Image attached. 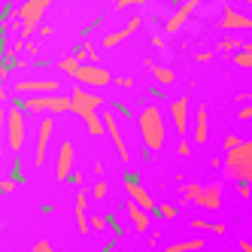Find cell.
Listing matches in <instances>:
<instances>
[{
  "instance_id": "f1b7e54d",
  "label": "cell",
  "mask_w": 252,
  "mask_h": 252,
  "mask_svg": "<svg viewBox=\"0 0 252 252\" xmlns=\"http://www.w3.org/2000/svg\"><path fill=\"white\" fill-rule=\"evenodd\" d=\"M15 186H19V183H15L12 176H9V179H0V194H9V191H15Z\"/></svg>"
},
{
  "instance_id": "e0dca14e",
  "label": "cell",
  "mask_w": 252,
  "mask_h": 252,
  "mask_svg": "<svg viewBox=\"0 0 252 252\" xmlns=\"http://www.w3.org/2000/svg\"><path fill=\"white\" fill-rule=\"evenodd\" d=\"M194 9H197V3H194V0H189V3H183V6H179V9H176V12L170 15V19L164 22V31H167V33H176L179 28H183V25H186V22L191 19V12H194Z\"/></svg>"
},
{
  "instance_id": "836d02e7",
  "label": "cell",
  "mask_w": 252,
  "mask_h": 252,
  "mask_svg": "<svg viewBox=\"0 0 252 252\" xmlns=\"http://www.w3.org/2000/svg\"><path fill=\"white\" fill-rule=\"evenodd\" d=\"M237 119H243V122H249V119H252V103L240 106V113H237Z\"/></svg>"
},
{
  "instance_id": "d6986e66",
  "label": "cell",
  "mask_w": 252,
  "mask_h": 252,
  "mask_svg": "<svg viewBox=\"0 0 252 252\" xmlns=\"http://www.w3.org/2000/svg\"><path fill=\"white\" fill-rule=\"evenodd\" d=\"M128 219H131V225H134L137 231H149V213L143 210V207L128 204Z\"/></svg>"
},
{
  "instance_id": "603a6c76",
  "label": "cell",
  "mask_w": 252,
  "mask_h": 252,
  "mask_svg": "<svg viewBox=\"0 0 252 252\" xmlns=\"http://www.w3.org/2000/svg\"><path fill=\"white\" fill-rule=\"evenodd\" d=\"M191 228H197V231H213V234H225V225L222 222H207V219H191Z\"/></svg>"
},
{
  "instance_id": "f35d334b",
  "label": "cell",
  "mask_w": 252,
  "mask_h": 252,
  "mask_svg": "<svg viewBox=\"0 0 252 252\" xmlns=\"http://www.w3.org/2000/svg\"><path fill=\"white\" fill-rule=\"evenodd\" d=\"M237 246H240V249H243V252H252V243H249V240H246V237H240V240H237Z\"/></svg>"
},
{
  "instance_id": "2e32d148",
  "label": "cell",
  "mask_w": 252,
  "mask_h": 252,
  "mask_svg": "<svg viewBox=\"0 0 252 252\" xmlns=\"http://www.w3.org/2000/svg\"><path fill=\"white\" fill-rule=\"evenodd\" d=\"M170 119H173V128L186 137V128H189V97L170 100Z\"/></svg>"
},
{
  "instance_id": "60d3db41",
  "label": "cell",
  "mask_w": 252,
  "mask_h": 252,
  "mask_svg": "<svg viewBox=\"0 0 252 252\" xmlns=\"http://www.w3.org/2000/svg\"><path fill=\"white\" fill-rule=\"evenodd\" d=\"M243 100H252V92H243V94H237V103H243Z\"/></svg>"
},
{
  "instance_id": "9c48e42d",
  "label": "cell",
  "mask_w": 252,
  "mask_h": 252,
  "mask_svg": "<svg viewBox=\"0 0 252 252\" xmlns=\"http://www.w3.org/2000/svg\"><path fill=\"white\" fill-rule=\"evenodd\" d=\"M52 131H55V119H52V116H43V119H40V128H37V146H33V164H37V167L46 164V152H49Z\"/></svg>"
},
{
  "instance_id": "6da1fadb",
  "label": "cell",
  "mask_w": 252,
  "mask_h": 252,
  "mask_svg": "<svg viewBox=\"0 0 252 252\" xmlns=\"http://www.w3.org/2000/svg\"><path fill=\"white\" fill-rule=\"evenodd\" d=\"M58 67L64 70L70 79H76V85H82V88H103V85L116 82L110 76V70H103L100 64H79L73 58H61Z\"/></svg>"
},
{
  "instance_id": "ba28073f",
  "label": "cell",
  "mask_w": 252,
  "mask_h": 252,
  "mask_svg": "<svg viewBox=\"0 0 252 252\" xmlns=\"http://www.w3.org/2000/svg\"><path fill=\"white\" fill-rule=\"evenodd\" d=\"M183 197H186V201H194L201 210L216 213L222 207V186L219 183H213V186H186Z\"/></svg>"
},
{
  "instance_id": "cb8c5ba5",
  "label": "cell",
  "mask_w": 252,
  "mask_h": 252,
  "mask_svg": "<svg viewBox=\"0 0 252 252\" xmlns=\"http://www.w3.org/2000/svg\"><path fill=\"white\" fill-rule=\"evenodd\" d=\"M152 76H155L158 82H164V85H170V82L176 79V73H173L170 67H152Z\"/></svg>"
},
{
  "instance_id": "8d00e7d4",
  "label": "cell",
  "mask_w": 252,
  "mask_h": 252,
  "mask_svg": "<svg viewBox=\"0 0 252 252\" xmlns=\"http://www.w3.org/2000/svg\"><path fill=\"white\" fill-rule=\"evenodd\" d=\"M116 85H122V88H131V85H134V82H131V79H128V76H116Z\"/></svg>"
},
{
  "instance_id": "9a60e30c",
  "label": "cell",
  "mask_w": 252,
  "mask_h": 252,
  "mask_svg": "<svg viewBox=\"0 0 252 252\" xmlns=\"http://www.w3.org/2000/svg\"><path fill=\"white\" fill-rule=\"evenodd\" d=\"M225 31H252V19L246 12H240V9H234V6H228L225 12H222V22H219Z\"/></svg>"
},
{
  "instance_id": "7402d4cb",
  "label": "cell",
  "mask_w": 252,
  "mask_h": 252,
  "mask_svg": "<svg viewBox=\"0 0 252 252\" xmlns=\"http://www.w3.org/2000/svg\"><path fill=\"white\" fill-rule=\"evenodd\" d=\"M234 67H252V43H243L240 52H234Z\"/></svg>"
},
{
  "instance_id": "ffe728a7",
  "label": "cell",
  "mask_w": 252,
  "mask_h": 252,
  "mask_svg": "<svg viewBox=\"0 0 252 252\" xmlns=\"http://www.w3.org/2000/svg\"><path fill=\"white\" fill-rule=\"evenodd\" d=\"M88 225H92V222H88V213H85V191L79 189L76 191V228L82 234H88Z\"/></svg>"
},
{
  "instance_id": "7bdbcfd3",
  "label": "cell",
  "mask_w": 252,
  "mask_h": 252,
  "mask_svg": "<svg viewBox=\"0 0 252 252\" xmlns=\"http://www.w3.org/2000/svg\"><path fill=\"white\" fill-rule=\"evenodd\" d=\"M100 252H113V246H106V249H100Z\"/></svg>"
},
{
  "instance_id": "30bf717a",
  "label": "cell",
  "mask_w": 252,
  "mask_h": 252,
  "mask_svg": "<svg viewBox=\"0 0 252 252\" xmlns=\"http://www.w3.org/2000/svg\"><path fill=\"white\" fill-rule=\"evenodd\" d=\"M73 143L64 140L61 146H58V155H55V176H58V183H67L70 176H73Z\"/></svg>"
},
{
  "instance_id": "ab89813d",
  "label": "cell",
  "mask_w": 252,
  "mask_h": 252,
  "mask_svg": "<svg viewBox=\"0 0 252 252\" xmlns=\"http://www.w3.org/2000/svg\"><path fill=\"white\" fill-rule=\"evenodd\" d=\"M189 152H191V146H189V143L183 140V143H179V155H189Z\"/></svg>"
},
{
  "instance_id": "484cf974",
  "label": "cell",
  "mask_w": 252,
  "mask_h": 252,
  "mask_svg": "<svg viewBox=\"0 0 252 252\" xmlns=\"http://www.w3.org/2000/svg\"><path fill=\"white\" fill-rule=\"evenodd\" d=\"M155 216H161V219H176V207L173 204H161Z\"/></svg>"
},
{
  "instance_id": "d4e9b609",
  "label": "cell",
  "mask_w": 252,
  "mask_h": 252,
  "mask_svg": "<svg viewBox=\"0 0 252 252\" xmlns=\"http://www.w3.org/2000/svg\"><path fill=\"white\" fill-rule=\"evenodd\" d=\"M3 152H6V110L0 106V161H3Z\"/></svg>"
},
{
  "instance_id": "44dd1931",
  "label": "cell",
  "mask_w": 252,
  "mask_h": 252,
  "mask_svg": "<svg viewBox=\"0 0 252 252\" xmlns=\"http://www.w3.org/2000/svg\"><path fill=\"white\" fill-rule=\"evenodd\" d=\"M201 249H204V240H201V237H189V240H183V243L167 246L164 252H201Z\"/></svg>"
},
{
  "instance_id": "7a4b0ae2",
  "label": "cell",
  "mask_w": 252,
  "mask_h": 252,
  "mask_svg": "<svg viewBox=\"0 0 252 252\" xmlns=\"http://www.w3.org/2000/svg\"><path fill=\"white\" fill-rule=\"evenodd\" d=\"M137 128H140V137L143 143H146V149L158 152L161 146H164V140H167V128H164V116H161L158 106H143L140 116H137Z\"/></svg>"
},
{
  "instance_id": "277c9868",
  "label": "cell",
  "mask_w": 252,
  "mask_h": 252,
  "mask_svg": "<svg viewBox=\"0 0 252 252\" xmlns=\"http://www.w3.org/2000/svg\"><path fill=\"white\" fill-rule=\"evenodd\" d=\"M25 113H43V116H58V113H73L70 94H52V97H25L15 100Z\"/></svg>"
},
{
  "instance_id": "4dcf8cb0",
  "label": "cell",
  "mask_w": 252,
  "mask_h": 252,
  "mask_svg": "<svg viewBox=\"0 0 252 252\" xmlns=\"http://www.w3.org/2000/svg\"><path fill=\"white\" fill-rule=\"evenodd\" d=\"M110 225V216H92V228L94 231H100V228H106Z\"/></svg>"
},
{
  "instance_id": "8fae6325",
  "label": "cell",
  "mask_w": 252,
  "mask_h": 252,
  "mask_svg": "<svg viewBox=\"0 0 252 252\" xmlns=\"http://www.w3.org/2000/svg\"><path fill=\"white\" fill-rule=\"evenodd\" d=\"M125 189H128V194H131V204H137V207H143L146 213H158V207H155V201L149 197V191L143 189V183L137 176H125Z\"/></svg>"
},
{
  "instance_id": "5bb4252c",
  "label": "cell",
  "mask_w": 252,
  "mask_h": 252,
  "mask_svg": "<svg viewBox=\"0 0 252 252\" xmlns=\"http://www.w3.org/2000/svg\"><path fill=\"white\" fill-rule=\"evenodd\" d=\"M70 100H73V106H82V110H94V113L103 106L100 94H94L92 88H82V85H73V88H70Z\"/></svg>"
},
{
  "instance_id": "3957f363",
  "label": "cell",
  "mask_w": 252,
  "mask_h": 252,
  "mask_svg": "<svg viewBox=\"0 0 252 252\" xmlns=\"http://www.w3.org/2000/svg\"><path fill=\"white\" fill-rule=\"evenodd\" d=\"M46 12H49V3H46V0H25V3H19V9H15V15H19V22H22L19 40L31 43L33 31L40 28V22H43Z\"/></svg>"
},
{
  "instance_id": "74e56055",
  "label": "cell",
  "mask_w": 252,
  "mask_h": 252,
  "mask_svg": "<svg viewBox=\"0 0 252 252\" xmlns=\"http://www.w3.org/2000/svg\"><path fill=\"white\" fill-rule=\"evenodd\" d=\"M213 58V52H197V64H207Z\"/></svg>"
},
{
  "instance_id": "b9f144b4",
  "label": "cell",
  "mask_w": 252,
  "mask_h": 252,
  "mask_svg": "<svg viewBox=\"0 0 252 252\" xmlns=\"http://www.w3.org/2000/svg\"><path fill=\"white\" fill-rule=\"evenodd\" d=\"M0 64H3V46H0Z\"/></svg>"
},
{
  "instance_id": "4316f807",
  "label": "cell",
  "mask_w": 252,
  "mask_h": 252,
  "mask_svg": "<svg viewBox=\"0 0 252 252\" xmlns=\"http://www.w3.org/2000/svg\"><path fill=\"white\" fill-rule=\"evenodd\" d=\"M240 146H243V140H240L237 134H228V137H225V149H228V152H234V149H240Z\"/></svg>"
},
{
  "instance_id": "5b68a950",
  "label": "cell",
  "mask_w": 252,
  "mask_h": 252,
  "mask_svg": "<svg viewBox=\"0 0 252 252\" xmlns=\"http://www.w3.org/2000/svg\"><path fill=\"white\" fill-rule=\"evenodd\" d=\"M225 167H228V176H231V179H237V183H249V186H252V140H246L240 149L228 152Z\"/></svg>"
},
{
  "instance_id": "7c38bea8",
  "label": "cell",
  "mask_w": 252,
  "mask_h": 252,
  "mask_svg": "<svg viewBox=\"0 0 252 252\" xmlns=\"http://www.w3.org/2000/svg\"><path fill=\"white\" fill-rule=\"evenodd\" d=\"M100 116H103V128H106V134L113 137V146H116L119 158H122V161H128V158H131V152H128V143H125V137H122V128H119V122H116L113 110H103Z\"/></svg>"
},
{
  "instance_id": "8992f818",
  "label": "cell",
  "mask_w": 252,
  "mask_h": 252,
  "mask_svg": "<svg viewBox=\"0 0 252 252\" xmlns=\"http://www.w3.org/2000/svg\"><path fill=\"white\" fill-rule=\"evenodd\" d=\"M15 100H25V97H52V94H61L64 85L58 79H19L12 85Z\"/></svg>"
},
{
  "instance_id": "e575fe53",
  "label": "cell",
  "mask_w": 252,
  "mask_h": 252,
  "mask_svg": "<svg viewBox=\"0 0 252 252\" xmlns=\"http://www.w3.org/2000/svg\"><path fill=\"white\" fill-rule=\"evenodd\" d=\"M237 191H240V197H249V194H252L249 183H237Z\"/></svg>"
},
{
  "instance_id": "1f68e13d",
  "label": "cell",
  "mask_w": 252,
  "mask_h": 252,
  "mask_svg": "<svg viewBox=\"0 0 252 252\" xmlns=\"http://www.w3.org/2000/svg\"><path fill=\"white\" fill-rule=\"evenodd\" d=\"M31 252H58V249L52 246L49 240H40V243H33V249H31Z\"/></svg>"
},
{
  "instance_id": "d6a6232c",
  "label": "cell",
  "mask_w": 252,
  "mask_h": 252,
  "mask_svg": "<svg viewBox=\"0 0 252 252\" xmlns=\"http://www.w3.org/2000/svg\"><path fill=\"white\" fill-rule=\"evenodd\" d=\"M9 73H12V64H9V61H3V64H0V82H6V79H9Z\"/></svg>"
},
{
  "instance_id": "4fadbf2b",
  "label": "cell",
  "mask_w": 252,
  "mask_h": 252,
  "mask_svg": "<svg viewBox=\"0 0 252 252\" xmlns=\"http://www.w3.org/2000/svg\"><path fill=\"white\" fill-rule=\"evenodd\" d=\"M140 25H143V15H131V19H128V25H122V28L110 31V33H106V37H103L100 43H103L106 49H113V46H119L122 40H128L134 31H140Z\"/></svg>"
},
{
  "instance_id": "ac0fdd59",
  "label": "cell",
  "mask_w": 252,
  "mask_h": 252,
  "mask_svg": "<svg viewBox=\"0 0 252 252\" xmlns=\"http://www.w3.org/2000/svg\"><path fill=\"white\" fill-rule=\"evenodd\" d=\"M194 140L197 143L210 140V113H207V106H197V113H194Z\"/></svg>"
},
{
  "instance_id": "d590c367",
  "label": "cell",
  "mask_w": 252,
  "mask_h": 252,
  "mask_svg": "<svg viewBox=\"0 0 252 252\" xmlns=\"http://www.w3.org/2000/svg\"><path fill=\"white\" fill-rule=\"evenodd\" d=\"M67 183H70V186H76V189H82V173H73V176L67 179Z\"/></svg>"
},
{
  "instance_id": "83f0119b",
  "label": "cell",
  "mask_w": 252,
  "mask_h": 252,
  "mask_svg": "<svg viewBox=\"0 0 252 252\" xmlns=\"http://www.w3.org/2000/svg\"><path fill=\"white\" fill-rule=\"evenodd\" d=\"M222 49H225V52H231V49H237V52H240V49H243V40L228 37V40H222Z\"/></svg>"
},
{
  "instance_id": "f546056e",
  "label": "cell",
  "mask_w": 252,
  "mask_h": 252,
  "mask_svg": "<svg viewBox=\"0 0 252 252\" xmlns=\"http://www.w3.org/2000/svg\"><path fill=\"white\" fill-rule=\"evenodd\" d=\"M92 194L97 197V201H100V197H106V194H110V186H106V183H94V189H92Z\"/></svg>"
},
{
  "instance_id": "52a82bcc",
  "label": "cell",
  "mask_w": 252,
  "mask_h": 252,
  "mask_svg": "<svg viewBox=\"0 0 252 252\" xmlns=\"http://www.w3.org/2000/svg\"><path fill=\"white\" fill-rule=\"evenodd\" d=\"M25 134H28V128H25V110L12 100V106L6 110V146L15 155L25 149Z\"/></svg>"
}]
</instances>
